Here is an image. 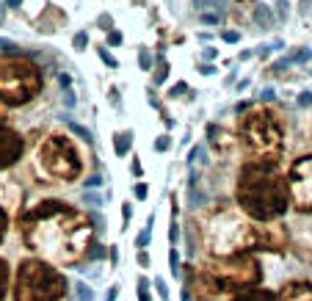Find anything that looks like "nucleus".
Returning a JSON list of instances; mask_svg holds the SVG:
<instances>
[{"label":"nucleus","mask_w":312,"mask_h":301,"mask_svg":"<svg viewBox=\"0 0 312 301\" xmlns=\"http://www.w3.org/2000/svg\"><path fill=\"white\" fill-rule=\"evenodd\" d=\"M19 232L28 249L44 251L58 263H75L89 246L91 224L61 199H47L19 218Z\"/></svg>","instance_id":"nucleus-1"},{"label":"nucleus","mask_w":312,"mask_h":301,"mask_svg":"<svg viewBox=\"0 0 312 301\" xmlns=\"http://www.w3.org/2000/svg\"><path fill=\"white\" fill-rule=\"evenodd\" d=\"M235 199L241 210L254 221H276L290 207L287 182L279 177V160L262 158L243 166L235 186Z\"/></svg>","instance_id":"nucleus-2"},{"label":"nucleus","mask_w":312,"mask_h":301,"mask_svg":"<svg viewBox=\"0 0 312 301\" xmlns=\"http://www.w3.org/2000/svg\"><path fill=\"white\" fill-rule=\"evenodd\" d=\"M257 246V227L246 224L241 216L219 210L210 216L207 224V249L215 257H232L243 251H254Z\"/></svg>","instance_id":"nucleus-3"},{"label":"nucleus","mask_w":312,"mask_h":301,"mask_svg":"<svg viewBox=\"0 0 312 301\" xmlns=\"http://www.w3.org/2000/svg\"><path fill=\"white\" fill-rule=\"evenodd\" d=\"M66 279L42 260H25L17 268L14 301H64Z\"/></svg>","instance_id":"nucleus-4"},{"label":"nucleus","mask_w":312,"mask_h":301,"mask_svg":"<svg viewBox=\"0 0 312 301\" xmlns=\"http://www.w3.org/2000/svg\"><path fill=\"white\" fill-rule=\"evenodd\" d=\"M241 141L254 160L276 158L282 147V127L271 111H252L241 122Z\"/></svg>","instance_id":"nucleus-5"},{"label":"nucleus","mask_w":312,"mask_h":301,"mask_svg":"<svg viewBox=\"0 0 312 301\" xmlns=\"http://www.w3.org/2000/svg\"><path fill=\"white\" fill-rule=\"evenodd\" d=\"M39 70L22 61H6L0 64V100L9 105H22L39 91Z\"/></svg>","instance_id":"nucleus-6"},{"label":"nucleus","mask_w":312,"mask_h":301,"mask_svg":"<svg viewBox=\"0 0 312 301\" xmlns=\"http://www.w3.org/2000/svg\"><path fill=\"white\" fill-rule=\"evenodd\" d=\"M39 158H42V166L58 180H72L80 174V158L64 135H50L39 149Z\"/></svg>","instance_id":"nucleus-7"},{"label":"nucleus","mask_w":312,"mask_h":301,"mask_svg":"<svg viewBox=\"0 0 312 301\" xmlns=\"http://www.w3.org/2000/svg\"><path fill=\"white\" fill-rule=\"evenodd\" d=\"M287 191L301 213H312V155H304L290 166Z\"/></svg>","instance_id":"nucleus-8"},{"label":"nucleus","mask_w":312,"mask_h":301,"mask_svg":"<svg viewBox=\"0 0 312 301\" xmlns=\"http://www.w3.org/2000/svg\"><path fill=\"white\" fill-rule=\"evenodd\" d=\"M22 138L14 133V130H0V169H9L14 166L17 158L22 155Z\"/></svg>","instance_id":"nucleus-9"},{"label":"nucleus","mask_w":312,"mask_h":301,"mask_svg":"<svg viewBox=\"0 0 312 301\" xmlns=\"http://www.w3.org/2000/svg\"><path fill=\"white\" fill-rule=\"evenodd\" d=\"M290 246L296 249V254L301 260L312 263V221H304L290 232Z\"/></svg>","instance_id":"nucleus-10"},{"label":"nucleus","mask_w":312,"mask_h":301,"mask_svg":"<svg viewBox=\"0 0 312 301\" xmlns=\"http://www.w3.org/2000/svg\"><path fill=\"white\" fill-rule=\"evenodd\" d=\"M276 296H279V301H312V282L309 279H293Z\"/></svg>","instance_id":"nucleus-11"},{"label":"nucleus","mask_w":312,"mask_h":301,"mask_svg":"<svg viewBox=\"0 0 312 301\" xmlns=\"http://www.w3.org/2000/svg\"><path fill=\"white\" fill-rule=\"evenodd\" d=\"M207 141H210V147H213L219 155H227L229 149H232V144H235L232 133L224 130L221 125H207Z\"/></svg>","instance_id":"nucleus-12"},{"label":"nucleus","mask_w":312,"mask_h":301,"mask_svg":"<svg viewBox=\"0 0 312 301\" xmlns=\"http://www.w3.org/2000/svg\"><path fill=\"white\" fill-rule=\"evenodd\" d=\"M252 19L257 25V31H271L276 25V14L268 3H254V11H252Z\"/></svg>","instance_id":"nucleus-13"},{"label":"nucleus","mask_w":312,"mask_h":301,"mask_svg":"<svg viewBox=\"0 0 312 301\" xmlns=\"http://www.w3.org/2000/svg\"><path fill=\"white\" fill-rule=\"evenodd\" d=\"M229 301H279V296L268 287H246V290L235 293Z\"/></svg>","instance_id":"nucleus-14"},{"label":"nucleus","mask_w":312,"mask_h":301,"mask_svg":"<svg viewBox=\"0 0 312 301\" xmlns=\"http://www.w3.org/2000/svg\"><path fill=\"white\" fill-rule=\"evenodd\" d=\"M130 147H133V133H130V130H125V133H116V135H113V149H116L119 158H125V155L130 152Z\"/></svg>","instance_id":"nucleus-15"},{"label":"nucleus","mask_w":312,"mask_h":301,"mask_svg":"<svg viewBox=\"0 0 312 301\" xmlns=\"http://www.w3.org/2000/svg\"><path fill=\"white\" fill-rule=\"evenodd\" d=\"M284 64H307V61H312V50L309 47H298V50H293L287 58H282Z\"/></svg>","instance_id":"nucleus-16"},{"label":"nucleus","mask_w":312,"mask_h":301,"mask_svg":"<svg viewBox=\"0 0 312 301\" xmlns=\"http://www.w3.org/2000/svg\"><path fill=\"white\" fill-rule=\"evenodd\" d=\"M64 122H66V127H69L72 130V133L75 135H78V138H83V141H94V135H91V130L89 127H83V125H78V122H72V119H66V116H64Z\"/></svg>","instance_id":"nucleus-17"},{"label":"nucleus","mask_w":312,"mask_h":301,"mask_svg":"<svg viewBox=\"0 0 312 301\" xmlns=\"http://www.w3.org/2000/svg\"><path fill=\"white\" fill-rule=\"evenodd\" d=\"M152 221H155V216H149V224L138 232V238H135V246H141V249L149 246V238H152Z\"/></svg>","instance_id":"nucleus-18"},{"label":"nucleus","mask_w":312,"mask_h":301,"mask_svg":"<svg viewBox=\"0 0 312 301\" xmlns=\"http://www.w3.org/2000/svg\"><path fill=\"white\" fill-rule=\"evenodd\" d=\"M6 285H9V265H6L3 257H0V301L6 298Z\"/></svg>","instance_id":"nucleus-19"},{"label":"nucleus","mask_w":312,"mask_h":301,"mask_svg":"<svg viewBox=\"0 0 312 301\" xmlns=\"http://www.w3.org/2000/svg\"><path fill=\"white\" fill-rule=\"evenodd\" d=\"M152 53H149V47H141V50H138V64H141V70H144V72H149V70H152Z\"/></svg>","instance_id":"nucleus-20"},{"label":"nucleus","mask_w":312,"mask_h":301,"mask_svg":"<svg viewBox=\"0 0 312 301\" xmlns=\"http://www.w3.org/2000/svg\"><path fill=\"white\" fill-rule=\"evenodd\" d=\"M166 78H169V61H160L158 72H155V78H152V83L160 86V83H166Z\"/></svg>","instance_id":"nucleus-21"},{"label":"nucleus","mask_w":312,"mask_h":301,"mask_svg":"<svg viewBox=\"0 0 312 301\" xmlns=\"http://www.w3.org/2000/svg\"><path fill=\"white\" fill-rule=\"evenodd\" d=\"M78 301H94V293H91V287L89 285H83V282H78Z\"/></svg>","instance_id":"nucleus-22"},{"label":"nucleus","mask_w":312,"mask_h":301,"mask_svg":"<svg viewBox=\"0 0 312 301\" xmlns=\"http://www.w3.org/2000/svg\"><path fill=\"white\" fill-rule=\"evenodd\" d=\"M138 301H152V293H149V282L144 276L138 279Z\"/></svg>","instance_id":"nucleus-23"},{"label":"nucleus","mask_w":312,"mask_h":301,"mask_svg":"<svg viewBox=\"0 0 312 301\" xmlns=\"http://www.w3.org/2000/svg\"><path fill=\"white\" fill-rule=\"evenodd\" d=\"M169 265H172V273H174V276H180V254H177V249H172V251H169Z\"/></svg>","instance_id":"nucleus-24"},{"label":"nucleus","mask_w":312,"mask_h":301,"mask_svg":"<svg viewBox=\"0 0 312 301\" xmlns=\"http://www.w3.org/2000/svg\"><path fill=\"white\" fill-rule=\"evenodd\" d=\"M199 19H202V25H215L221 19V11H205Z\"/></svg>","instance_id":"nucleus-25"},{"label":"nucleus","mask_w":312,"mask_h":301,"mask_svg":"<svg viewBox=\"0 0 312 301\" xmlns=\"http://www.w3.org/2000/svg\"><path fill=\"white\" fill-rule=\"evenodd\" d=\"M287 11H290V0H276L274 14H279V19H287Z\"/></svg>","instance_id":"nucleus-26"},{"label":"nucleus","mask_w":312,"mask_h":301,"mask_svg":"<svg viewBox=\"0 0 312 301\" xmlns=\"http://www.w3.org/2000/svg\"><path fill=\"white\" fill-rule=\"evenodd\" d=\"M86 44H89V33L86 31L75 33V50H86Z\"/></svg>","instance_id":"nucleus-27"},{"label":"nucleus","mask_w":312,"mask_h":301,"mask_svg":"<svg viewBox=\"0 0 312 301\" xmlns=\"http://www.w3.org/2000/svg\"><path fill=\"white\" fill-rule=\"evenodd\" d=\"M97 53H100V58H103V61H105V64H108V66H111V70H116V66H119V64H116V58H113V56H111V53H108V50H105V47H97Z\"/></svg>","instance_id":"nucleus-28"},{"label":"nucleus","mask_w":312,"mask_h":301,"mask_svg":"<svg viewBox=\"0 0 312 301\" xmlns=\"http://www.w3.org/2000/svg\"><path fill=\"white\" fill-rule=\"evenodd\" d=\"M169 147H172V138H169V135H158V138H155V149H158V152H166Z\"/></svg>","instance_id":"nucleus-29"},{"label":"nucleus","mask_w":312,"mask_h":301,"mask_svg":"<svg viewBox=\"0 0 312 301\" xmlns=\"http://www.w3.org/2000/svg\"><path fill=\"white\" fill-rule=\"evenodd\" d=\"M130 216H133V204H130V202H125V204H122V218H125L122 229H127V224H130Z\"/></svg>","instance_id":"nucleus-30"},{"label":"nucleus","mask_w":312,"mask_h":301,"mask_svg":"<svg viewBox=\"0 0 312 301\" xmlns=\"http://www.w3.org/2000/svg\"><path fill=\"white\" fill-rule=\"evenodd\" d=\"M221 39H224V42H229V44H235V42H241V31H224Z\"/></svg>","instance_id":"nucleus-31"},{"label":"nucleus","mask_w":312,"mask_h":301,"mask_svg":"<svg viewBox=\"0 0 312 301\" xmlns=\"http://www.w3.org/2000/svg\"><path fill=\"white\" fill-rule=\"evenodd\" d=\"M133 194H135V199H147V194H149V188H147V182H135V188H133Z\"/></svg>","instance_id":"nucleus-32"},{"label":"nucleus","mask_w":312,"mask_h":301,"mask_svg":"<svg viewBox=\"0 0 312 301\" xmlns=\"http://www.w3.org/2000/svg\"><path fill=\"white\" fill-rule=\"evenodd\" d=\"M155 290H158V296L160 298H169V290H166V282H163V279H155Z\"/></svg>","instance_id":"nucleus-33"},{"label":"nucleus","mask_w":312,"mask_h":301,"mask_svg":"<svg viewBox=\"0 0 312 301\" xmlns=\"http://www.w3.org/2000/svg\"><path fill=\"white\" fill-rule=\"evenodd\" d=\"M202 58H205V61H215V58H219V50H215V47H205V50H202Z\"/></svg>","instance_id":"nucleus-34"},{"label":"nucleus","mask_w":312,"mask_h":301,"mask_svg":"<svg viewBox=\"0 0 312 301\" xmlns=\"http://www.w3.org/2000/svg\"><path fill=\"white\" fill-rule=\"evenodd\" d=\"M185 88L191 91V86H188V83H177V86L172 88V91H169V94H172V97H182V94H185Z\"/></svg>","instance_id":"nucleus-35"},{"label":"nucleus","mask_w":312,"mask_h":301,"mask_svg":"<svg viewBox=\"0 0 312 301\" xmlns=\"http://www.w3.org/2000/svg\"><path fill=\"white\" fill-rule=\"evenodd\" d=\"M298 105H301V108H309V105H312V94H309V91H301V94H298Z\"/></svg>","instance_id":"nucleus-36"},{"label":"nucleus","mask_w":312,"mask_h":301,"mask_svg":"<svg viewBox=\"0 0 312 301\" xmlns=\"http://www.w3.org/2000/svg\"><path fill=\"white\" fill-rule=\"evenodd\" d=\"M312 11V0H298V14H309Z\"/></svg>","instance_id":"nucleus-37"},{"label":"nucleus","mask_w":312,"mask_h":301,"mask_svg":"<svg viewBox=\"0 0 312 301\" xmlns=\"http://www.w3.org/2000/svg\"><path fill=\"white\" fill-rule=\"evenodd\" d=\"M86 202H89L91 207H100V204H103V199H100L97 194H86Z\"/></svg>","instance_id":"nucleus-38"},{"label":"nucleus","mask_w":312,"mask_h":301,"mask_svg":"<svg viewBox=\"0 0 312 301\" xmlns=\"http://www.w3.org/2000/svg\"><path fill=\"white\" fill-rule=\"evenodd\" d=\"M108 42H111V44H122V33L119 31H111V33H108Z\"/></svg>","instance_id":"nucleus-39"},{"label":"nucleus","mask_w":312,"mask_h":301,"mask_svg":"<svg viewBox=\"0 0 312 301\" xmlns=\"http://www.w3.org/2000/svg\"><path fill=\"white\" fill-rule=\"evenodd\" d=\"M116 296H119V285H113L111 290L105 293V301H116Z\"/></svg>","instance_id":"nucleus-40"},{"label":"nucleus","mask_w":312,"mask_h":301,"mask_svg":"<svg viewBox=\"0 0 312 301\" xmlns=\"http://www.w3.org/2000/svg\"><path fill=\"white\" fill-rule=\"evenodd\" d=\"M6 224H9V218H6V213L0 210V241H3V235H6Z\"/></svg>","instance_id":"nucleus-41"},{"label":"nucleus","mask_w":312,"mask_h":301,"mask_svg":"<svg viewBox=\"0 0 312 301\" xmlns=\"http://www.w3.org/2000/svg\"><path fill=\"white\" fill-rule=\"evenodd\" d=\"M14 42H11V39H0V50H14Z\"/></svg>","instance_id":"nucleus-42"},{"label":"nucleus","mask_w":312,"mask_h":301,"mask_svg":"<svg viewBox=\"0 0 312 301\" xmlns=\"http://www.w3.org/2000/svg\"><path fill=\"white\" fill-rule=\"evenodd\" d=\"M207 6H213V0H194V9H207Z\"/></svg>","instance_id":"nucleus-43"},{"label":"nucleus","mask_w":312,"mask_h":301,"mask_svg":"<svg viewBox=\"0 0 312 301\" xmlns=\"http://www.w3.org/2000/svg\"><path fill=\"white\" fill-rule=\"evenodd\" d=\"M138 265H144V268H147V265H149V254H147L144 249L138 251Z\"/></svg>","instance_id":"nucleus-44"},{"label":"nucleus","mask_w":312,"mask_h":301,"mask_svg":"<svg viewBox=\"0 0 312 301\" xmlns=\"http://www.w3.org/2000/svg\"><path fill=\"white\" fill-rule=\"evenodd\" d=\"M141 172H144V169H141V160H138V158H133V174H135V177H141Z\"/></svg>","instance_id":"nucleus-45"},{"label":"nucleus","mask_w":312,"mask_h":301,"mask_svg":"<svg viewBox=\"0 0 312 301\" xmlns=\"http://www.w3.org/2000/svg\"><path fill=\"white\" fill-rule=\"evenodd\" d=\"M97 188V186H103V180H100V177H89V180H86V188Z\"/></svg>","instance_id":"nucleus-46"},{"label":"nucleus","mask_w":312,"mask_h":301,"mask_svg":"<svg viewBox=\"0 0 312 301\" xmlns=\"http://www.w3.org/2000/svg\"><path fill=\"white\" fill-rule=\"evenodd\" d=\"M64 102H66V105H69V108L75 105V94L69 91V88H66V91H64Z\"/></svg>","instance_id":"nucleus-47"},{"label":"nucleus","mask_w":312,"mask_h":301,"mask_svg":"<svg viewBox=\"0 0 312 301\" xmlns=\"http://www.w3.org/2000/svg\"><path fill=\"white\" fill-rule=\"evenodd\" d=\"M199 72H202V75H215V66H213V64H202Z\"/></svg>","instance_id":"nucleus-48"},{"label":"nucleus","mask_w":312,"mask_h":301,"mask_svg":"<svg viewBox=\"0 0 312 301\" xmlns=\"http://www.w3.org/2000/svg\"><path fill=\"white\" fill-rule=\"evenodd\" d=\"M100 22H103V28H108V31H111V25H113V19H111V17H108V14H103V17H100Z\"/></svg>","instance_id":"nucleus-49"},{"label":"nucleus","mask_w":312,"mask_h":301,"mask_svg":"<svg viewBox=\"0 0 312 301\" xmlns=\"http://www.w3.org/2000/svg\"><path fill=\"white\" fill-rule=\"evenodd\" d=\"M177 238H180V227H177V224H172V243H177Z\"/></svg>","instance_id":"nucleus-50"},{"label":"nucleus","mask_w":312,"mask_h":301,"mask_svg":"<svg viewBox=\"0 0 312 301\" xmlns=\"http://www.w3.org/2000/svg\"><path fill=\"white\" fill-rule=\"evenodd\" d=\"M111 263H113V265L119 263V251H116V246H111Z\"/></svg>","instance_id":"nucleus-51"},{"label":"nucleus","mask_w":312,"mask_h":301,"mask_svg":"<svg viewBox=\"0 0 312 301\" xmlns=\"http://www.w3.org/2000/svg\"><path fill=\"white\" fill-rule=\"evenodd\" d=\"M6 6H9V9H19V6H22V0H6Z\"/></svg>","instance_id":"nucleus-52"},{"label":"nucleus","mask_w":312,"mask_h":301,"mask_svg":"<svg viewBox=\"0 0 312 301\" xmlns=\"http://www.w3.org/2000/svg\"><path fill=\"white\" fill-rule=\"evenodd\" d=\"M262 100H274V88H266V91H262Z\"/></svg>","instance_id":"nucleus-53"},{"label":"nucleus","mask_w":312,"mask_h":301,"mask_svg":"<svg viewBox=\"0 0 312 301\" xmlns=\"http://www.w3.org/2000/svg\"><path fill=\"white\" fill-rule=\"evenodd\" d=\"M0 22H3V9H0Z\"/></svg>","instance_id":"nucleus-54"},{"label":"nucleus","mask_w":312,"mask_h":301,"mask_svg":"<svg viewBox=\"0 0 312 301\" xmlns=\"http://www.w3.org/2000/svg\"><path fill=\"white\" fill-rule=\"evenodd\" d=\"M309 75H312V72H309Z\"/></svg>","instance_id":"nucleus-55"}]
</instances>
